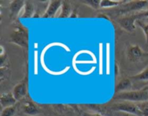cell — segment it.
I'll return each instance as SVG.
<instances>
[{"mask_svg": "<svg viewBox=\"0 0 148 116\" xmlns=\"http://www.w3.org/2000/svg\"><path fill=\"white\" fill-rule=\"evenodd\" d=\"M114 99L127 102H143L148 100V89L131 90L116 93Z\"/></svg>", "mask_w": 148, "mask_h": 116, "instance_id": "6da1fadb", "label": "cell"}, {"mask_svg": "<svg viewBox=\"0 0 148 116\" xmlns=\"http://www.w3.org/2000/svg\"><path fill=\"white\" fill-rule=\"evenodd\" d=\"M143 17H148V11L123 17L117 20V23L127 31L133 32L136 28V22L141 20Z\"/></svg>", "mask_w": 148, "mask_h": 116, "instance_id": "7a4b0ae2", "label": "cell"}, {"mask_svg": "<svg viewBox=\"0 0 148 116\" xmlns=\"http://www.w3.org/2000/svg\"><path fill=\"white\" fill-rule=\"evenodd\" d=\"M10 38L11 43L25 48L28 46V33L27 30H25L22 26H17Z\"/></svg>", "mask_w": 148, "mask_h": 116, "instance_id": "3957f363", "label": "cell"}, {"mask_svg": "<svg viewBox=\"0 0 148 116\" xmlns=\"http://www.w3.org/2000/svg\"><path fill=\"white\" fill-rule=\"evenodd\" d=\"M111 108L115 111L124 112L127 113L132 114L137 116H143L141 111H140L137 105L131 102L123 101L121 102H118L111 105Z\"/></svg>", "mask_w": 148, "mask_h": 116, "instance_id": "277c9868", "label": "cell"}, {"mask_svg": "<svg viewBox=\"0 0 148 116\" xmlns=\"http://www.w3.org/2000/svg\"><path fill=\"white\" fill-rule=\"evenodd\" d=\"M147 53H145L143 49L140 48V46H137V45L130 46L127 50V56H128L129 59L132 62L138 61L143 56H147Z\"/></svg>", "mask_w": 148, "mask_h": 116, "instance_id": "5b68a950", "label": "cell"}, {"mask_svg": "<svg viewBox=\"0 0 148 116\" xmlns=\"http://www.w3.org/2000/svg\"><path fill=\"white\" fill-rule=\"evenodd\" d=\"M62 1H50L49 3L46 10L42 15V18H52L54 17L59 9H61Z\"/></svg>", "mask_w": 148, "mask_h": 116, "instance_id": "8992f818", "label": "cell"}, {"mask_svg": "<svg viewBox=\"0 0 148 116\" xmlns=\"http://www.w3.org/2000/svg\"><path fill=\"white\" fill-rule=\"evenodd\" d=\"M25 7V1H12L10 4V17L11 19L18 17L23 12Z\"/></svg>", "mask_w": 148, "mask_h": 116, "instance_id": "52a82bcc", "label": "cell"}, {"mask_svg": "<svg viewBox=\"0 0 148 116\" xmlns=\"http://www.w3.org/2000/svg\"><path fill=\"white\" fill-rule=\"evenodd\" d=\"M12 94L14 95L16 100L18 101L23 99L27 93V83L25 82H22L17 84L14 87L12 90Z\"/></svg>", "mask_w": 148, "mask_h": 116, "instance_id": "ba28073f", "label": "cell"}, {"mask_svg": "<svg viewBox=\"0 0 148 116\" xmlns=\"http://www.w3.org/2000/svg\"><path fill=\"white\" fill-rule=\"evenodd\" d=\"M16 102H17V100L14 98L12 92L3 93L0 97V103L2 108L14 106L15 105Z\"/></svg>", "mask_w": 148, "mask_h": 116, "instance_id": "9c48e42d", "label": "cell"}, {"mask_svg": "<svg viewBox=\"0 0 148 116\" xmlns=\"http://www.w3.org/2000/svg\"><path fill=\"white\" fill-rule=\"evenodd\" d=\"M35 12L36 11H35V7L33 3L31 1H25V7L20 17L23 19L33 18Z\"/></svg>", "mask_w": 148, "mask_h": 116, "instance_id": "30bf717a", "label": "cell"}, {"mask_svg": "<svg viewBox=\"0 0 148 116\" xmlns=\"http://www.w3.org/2000/svg\"><path fill=\"white\" fill-rule=\"evenodd\" d=\"M132 87V83L131 80L130 79H123L116 86L115 92L119 93V92L131 91Z\"/></svg>", "mask_w": 148, "mask_h": 116, "instance_id": "8fae6325", "label": "cell"}, {"mask_svg": "<svg viewBox=\"0 0 148 116\" xmlns=\"http://www.w3.org/2000/svg\"><path fill=\"white\" fill-rule=\"evenodd\" d=\"M23 112L30 115H36L40 113L38 107L31 101H27L24 103L23 107Z\"/></svg>", "mask_w": 148, "mask_h": 116, "instance_id": "7c38bea8", "label": "cell"}, {"mask_svg": "<svg viewBox=\"0 0 148 116\" xmlns=\"http://www.w3.org/2000/svg\"><path fill=\"white\" fill-rule=\"evenodd\" d=\"M61 11L59 13L58 18L59 19H65L68 18L70 17V14L72 13V8L69 3H68L66 1H62V7H61Z\"/></svg>", "mask_w": 148, "mask_h": 116, "instance_id": "4fadbf2b", "label": "cell"}, {"mask_svg": "<svg viewBox=\"0 0 148 116\" xmlns=\"http://www.w3.org/2000/svg\"><path fill=\"white\" fill-rule=\"evenodd\" d=\"M148 4L147 1H136L134 2H131L124 9V11H134V10H141L147 7Z\"/></svg>", "mask_w": 148, "mask_h": 116, "instance_id": "5bb4252c", "label": "cell"}, {"mask_svg": "<svg viewBox=\"0 0 148 116\" xmlns=\"http://www.w3.org/2000/svg\"><path fill=\"white\" fill-rule=\"evenodd\" d=\"M127 1H112V0H101V8H108V7H116L119 4H122Z\"/></svg>", "mask_w": 148, "mask_h": 116, "instance_id": "9a60e30c", "label": "cell"}, {"mask_svg": "<svg viewBox=\"0 0 148 116\" xmlns=\"http://www.w3.org/2000/svg\"><path fill=\"white\" fill-rule=\"evenodd\" d=\"M136 25L137 26L140 27V28L143 30V31L144 32L145 36L146 38V43H147V46H148V22H145L143 21V20H137L136 22Z\"/></svg>", "mask_w": 148, "mask_h": 116, "instance_id": "2e32d148", "label": "cell"}, {"mask_svg": "<svg viewBox=\"0 0 148 116\" xmlns=\"http://www.w3.org/2000/svg\"><path fill=\"white\" fill-rule=\"evenodd\" d=\"M132 79L136 81H143V82L148 81V67L146 68L144 71L140 72L138 74L132 76Z\"/></svg>", "mask_w": 148, "mask_h": 116, "instance_id": "e0dca14e", "label": "cell"}, {"mask_svg": "<svg viewBox=\"0 0 148 116\" xmlns=\"http://www.w3.org/2000/svg\"><path fill=\"white\" fill-rule=\"evenodd\" d=\"M16 109L17 108H16L15 105L3 108L0 116H14L16 113Z\"/></svg>", "mask_w": 148, "mask_h": 116, "instance_id": "ac0fdd59", "label": "cell"}, {"mask_svg": "<svg viewBox=\"0 0 148 116\" xmlns=\"http://www.w3.org/2000/svg\"><path fill=\"white\" fill-rule=\"evenodd\" d=\"M82 3L89 6L93 10H98L101 7L100 0H87V1H82Z\"/></svg>", "mask_w": 148, "mask_h": 116, "instance_id": "d6986e66", "label": "cell"}, {"mask_svg": "<svg viewBox=\"0 0 148 116\" xmlns=\"http://www.w3.org/2000/svg\"><path fill=\"white\" fill-rule=\"evenodd\" d=\"M137 107L143 113V116H148V100L145 102H140L137 104Z\"/></svg>", "mask_w": 148, "mask_h": 116, "instance_id": "ffe728a7", "label": "cell"}, {"mask_svg": "<svg viewBox=\"0 0 148 116\" xmlns=\"http://www.w3.org/2000/svg\"><path fill=\"white\" fill-rule=\"evenodd\" d=\"M78 17H79V16H78V13H77V10H72L69 18H77Z\"/></svg>", "mask_w": 148, "mask_h": 116, "instance_id": "44dd1931", "label": "cell"}, {"mask_svg": "<svg viewBox=\"0 0 148 116\" xmlns=\"http://www.w3.org/2000/svg\"><path fill=\"white\" fill-rule=\"evenodd\" d=\"M82 116H102L98 113H83Z\"/></svg>", "mask_w": 148, "mask_h": 116, "instance_id": "7402d4cb", "label": "cell"}, {"mask_svg": "<svg viewBox=\"0 0 148 116\" xmlns=\"http://www.w3.org/2000/svg\"><path fill=\"white\" fill-rule=\"evenodd\" d=\"M97 17H98V18H103V19H106V20H109V18H108V17H107L106 15H105V14H98V15L97 16Z\"/></svg>", "mask_w": 148, "mask_h": 116, "instance_id": "603a6c76", "label": "cell"}]
</instances>
